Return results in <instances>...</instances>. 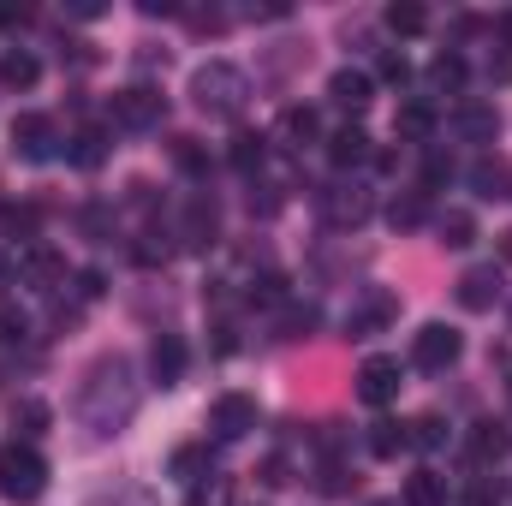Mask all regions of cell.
Wrapping results in <instances>:
<instances>
[{
	"label": "cell",
	"mask_w": 512,
	"mask_h": 506,
	"mask_svg": "<svg viewBox=\"0 0 512 506\" xmlns=\"http://www.w3.org/2000/svg\"><path fill=\"white\" fill-rule=\"evenodd\" d=\"M191 96H197V108H203L209 120H233V114H245L251 78H245L239 66H227V60H209V66H197Z\"/></svg>",
	"instance_id": "6da1fadb"
},
{
	"label": "cell",
	"mask_w": 512,
	"mask_h": 506,
	"mask_svg": "<svg viewBox=\"0 0 512 506\" xmlns=\"http://www.w3.org/2000/svg\"><path fill=\"white\" fill-rule=\"evenodd\" d=\"M48 489V459L24 441H6L0 447V495L6 501H36Z\"/></svg>",
	"instance_id": "7a4b0ae2"
},
{
	"label": "cell",
	"mask_w": 512,
	"mask_h": 506,
	"mask_svg": "<svg viewBox=\"0 0 512 506\" xmlns=\"http://www.w3.org/2000/svg\"><path fill=\"white\" fill-rule=\"evenodd\" d=\"M459 352H465V340H459V328H447V322H423V328L411 334V364H417V370H447Z\"/></svg>",
	"instance_id": "3957f363"
},
{
	"label": "cell",
	"mask_w": 512,
	"mask_h": 506,
	"mask_svg": "<svg viewBox=\"0 0 512 506\" xmlns=\"http://www.w3.org/2000/svg\"><path fill=\"white\" fill-rule=\"evenodd\" d=\"M161 114H167V102H161V90H149V84H131V90L114 96V126H126V131L161 126Z\"/></svg>",
	"instance_id": "277c9868"
},
{
	"label": "cell",
	"mask_w": 512,
	"mask_h": 506,
	"mask_svg": "<svg viewBox=\"0 0 512 506\" xmlns=\"http://www.w3.org/2000/svg\"><path fill=\"white\" fill-rule=\"evenodd\" d=\"M54 143H60V131H54L48 114H18V120H12V149H18L24 161H48Z\"/></svg>",
	"instance_id": "5b68a950"
},
{
	"label": "cell",
	"mask_w": 512,
	"mask_h": 506,
	"mask_svg": "<svg viewBox=\"0 0 512 506\" xmlns=\"http://www.w3.org/2000/svg\"><path fill=\"white\" fill-rule=\"evenodd\" d=\"M358 399H364V405L399 399V358H370V364L358 370Z\"/></svg>",
	"instance_id": "8992f818"
},
{
	"label": "cell",
	"mask_w": 512,
	"mask_h": 506,
	"mask_svg": "<svg viewBox=\"0 0 512 506\" xmlns=\"http://www.w3.org/2000/svg\"><path fill=\"white\" fill-rule=\"evenodd\" d=\"M251 429H256V399L221 393V399H215V435H221V441H239V435H251Z\"/></svg>",
	"instance_id": "52a82bcc"
},
{
	"label": "cell",
	"mask_w": 512,
	"mask_h": 506,
	"mask_svg": "<svg viewBox=\"0 0 512 506\" xmlns=\"http://www.w3.org/2000/svg\"><path fill=\"white\" fill-rule=\"evenodd\" d=\"M453 137H465V143H495V131H501V114L489 108V102H465V108H453Z\"/></svg>",
	"instance_id": "ba28073f"
},
{
	"label": "cell",
	"mask_w": 512,
	"mask_h": 506,
	"mask_svg": "<svg viewBox=\"0 0 512 506\" xmlns=\"http://www.w3.org/2000/svg\"><path fill=\"white\" fill-rule=\"evenodd\" d=\"M215 233H221V209H215V197H191V203H185V245H191V251H209Z\"/></svg>",
	"instance_id": "9c48e42d"
},
{
	"label": "cell",
	"mask_w": 512,
	"mask_h": 506,
	"mask_svg": "<svg viewBox=\"0 0 512 506\" xmlns=\"http://www.w3.org/2000/svg\"><path fill=\"white\" fill-rule=\"evenodd\" d=\"M322 209H328V221H340V227H358V221L370 215V191H364V185H334V191L322 197Z\"/></svg>",
	"instance_id": "30bf717a"
},
{
	"label": "cell",
	"mask_w": 512,
	"mask_h": 506,
	"mask_svg": "<svg viewBox=\"0 0 512 506\" xmlns=\"http://www.w3.org/2000/svg\"><path fill=\"white\" fill-rule=\"evenodd\" d=\"M149 376L161 381V387H173V381L185 376V340H179V334H161V340L149 346Z\"/></svg>",
	"instance_id": "8fae6325"
},
{
	"label": "cell",
	"mask_w": 512,
	"mask_h": 506,
	"mask_svg": "<svg viewBox=\"0 0 512 506\" xmlns=\"http://www.w3.org/2000/svg\"><path fill=\"white\" fill-rule=\"evenodd\" d=\"M328 96L340 102V108H352V114H364L370 102H376V84H370V72H334V84H328Z\"/></svg>",
	"instance_id": "7c38bea8"
},
{
	"label": "cell",
	"mask_w": 512,
	"mask_h": 506,
	"mask_svg": "<svg viewBox=\"0 0 512 506\" xmlns=\"http://www.w3.org/2000/svg\"><path fill=\"white\" fill-rule=\"evenodd\" d=\"M495 298H501V268H495V262H489V268H471V274L459 280V304H465V310H489Z\"/></svg>",
	"instance_id": "4fadbf2b"
},
{
	"label": "cell",
	"mask_w": 512,
	"mask_h": 506,
	"mask_svg": "<svg viewBox=\"0 0 512 506\" xmlns=\"http://www.w3.org/2000/svg\"><path fill=\"white\" fill-rule=\"evenodd\" d=\"M435 126H441V120H435V108H429V102H405V108H399V120H393V131H399L405 143H429Z\"/></svg>",
	"instance_id": "5bb4252c"
},
{
	"label": "cell",
	"mask_w": 512,
	"mask_h": 506,
	"mask_svg": "<svg viewBox=\"0 0 512 506\" xmlns=\"http://www.w3.org/2000/svg\"><path fill=\"white\" fill-rule=\"evenodd\" d=\"M405 506H447V477L441 471H411L405 477Z\"/></svg>",
	"instance_id": "9a60e30c"
},
{
	"label": "cell",
	"mask_w": 512,
	"mask_h": 506,
	"mask_svg": "<svg viewBox=\"0 0 512 506\" xmlns=\"http://www.w3.org/2000/svg\"><path fill=\"white\" fill-rule=\"evenodd\" d=\"M328 161H334V167H358V161H370V137H364L358 126L334 131V137H328Z\"/></svg>",
	"instance_id": "2e32d148"
},
{
	"label": "cell",
	"mask_w": 512,
	"mask_h": 506,
	"mask_svg": "<svg viewBox=\"0 0 512 506\" xmlns=\"http://www.w3.org/2000/svg\"><path fill=\"white\" fill-rule=\"evenodd\" d=\"M24 280L42 286V292H54V280H66V262L48 251V245H36V251L24 256Z\"/></svg>",
	"instance_id": "e0dca14e"
},
{
	"label": "cell",
	"mask_w": 512,
	"mask_h": 506,
	"mask_svg": "<svg viewBox=\"0 0 512 506\" xmlns=\"http://www.w3.org/2000/svg\"><path fill=\"white\" fill-rule=\"evenodd\" d=\"M12 429H18V441L30 447L36 435H48V405H42V399H18V405H12Z\"/></svg>",
	"instance_id": "ac0fdd59"
},
{
	"label": "cell",
	"mask_w": 512,
	"mask_h": 506,
	"mask_svg": "<svg viewBox=\"0 0 512 506\" xmlns=\"http://www.w3.org/2000/svg\"><path fill=\"white\" fill-rule=\"evenodd\" d=\"M36 72H42V66H36V54H30V48H12V54L0 60V84H12V90H30V84H36Z\"/></svg>",
	"instance_id": "d6986e66"
},
{
	"label": "cell",
	"mask_w": 512,
	"mask_h": 506,
	"mask_svg": "<svg viewBox=\"0 0 512 506\" xmlns=\"http://www.w3.org/2000/svg\"><path fill=\"white\" fill-rule=\"evenodd\" d=\"M316 131H322V120H316L310 108H286V114H280V137H286L292 149H304V143H316Z\"/></svg>",
	"instance_id": "ffe728a7"
},
{
	"label": "cell",
	"mask_w": 512,
	"mask_h": 506,
	"mask_svg": "<svg viewBox=\"0 0 512 506\" xmlns=\"http://www.w3.org/2000/svg\"><path fill=\"white\" fill-rule=\"evenodd\" d=\"M387 30H393V36H417V30H429V12H423L417 0H393V6H387Z\"/></svg>",
	"instance_id": "44dd1931"
},
{
	"label": "cell",
	"mask_w": 512,
	"mask_h": 506,
	"mask_svg": "<svg viewBox=\"0 0 512 506\" xmlns=\"http://www.w3.org/2000/svg\"><path fill=\"white\" fill-rule=\"evenodd\" d=\"M435 233H441V245H453V251H459V245H471V239H477V221H471L465 209H447V215L435 221Z\"/></svg>",
	"instance_id": "7402d4cb"
},
{
	"label": "cell",
	"mask_w": 512,
	"mask_h": 506,
	"mask_svg": "<svg viewBox=\"0 0 512 506\" xmlns=\"http://www.w3.org/2000/svg\"><path fill=\"white\" fill-rule=\"evenodd\" d=\"M167 471H173L179 483H203V477H209V453H203V447H179Z\"/></svg>",
	"instance_id": "603a6c76"
},
{
	"label": "cell",
	"mask_w": 512,
	"mask_h": 506,
	"mask_svg": "<svg viewBox=\"0 0 512 506\" xmlns=\"http://www.w3.org/2000/svg\"><path fill=\"white\" fill-rule=\"evenodd\" d=\"M399 447H411L405 423H370V453H376V459H393Z\"/></svg>",
	"instance_id": "cb8c5ba5"
},
{
	"label": "cell",
	"mask_w": 512,
	"mask_h": 506,
	"mask_svg": "<svg viewBox=\"0 0 512 506\" xmlns=\"http://www.w3.org/2000/svg\"><path fill=\"white\" fill-rule=\"evenodd\" d=\"M501 453H507V435H501L495 423H477V435H471V459L489 465V459H501Z\"/></svg>",
	"instance_id": "d4e9b609"
},
{
	"label": "cell",
	"mask_w": 512,
	"mask_h": 506,
	"mask_svg": "<svg viewBox=\"0 0 512 506\" xmlns=\"http://www.w3.org/2000/svg\"><path fill=\"white\" fill-rule=\"evenodd\" d=\"M429 84H435V90H459V84H465V60H459V54H435Z\"/></svg>",
	"instance_id": "484cf974"
},
{
	"label": "cell",
	"mask_w": 512,
	"mask_h": 506,
	"mask_svg": "<svg viewBox=\"0 0 512 506\" xmlns=\"http://www.w3.org/2000/svg\"><path fill=\"white\" fill-rule=\"evenodd\" d=\"M185 506H233V483H227V477H209V483L191 489V501Z\"/></svg>",
	"instance_id": "4316f807"
},
{
	"label": "cell",
	"mask_w": 512,
	"mask_h": 506,
	"mask_svg": "<svg viewBox=\"0 0 512 506\" xmlns=\"http://www.w3.org/2000/svg\"><path fill=\"white\" fill-rule=\"evenodd\" d=\"M405 435H411V447H441L447 441V423L441 417H417V423H405Z\"/></svg>",
	"instance_id": "83f0119b"
},
{
	"label": "cell",
	"mask_w": 512,
	"mask_h": 506,
	"mask_svg": "<svg viewBox=\"0 0 512 506\" xmlns=\"http://www.w3.org/2000/svg\"><path fill=\"white\" fill-rule=\"evenodd\" d=\"M233 167H239V173L262 167V137H256V131H239V137H233Z\"/></svg>",
	"instance_id": "f1b7e54d"
},
{
	"label": "cell",
	"mask_w": 512,
	"mask_h": 506,
	"mask_svg": "<svg viewBox=\"0 0 512 506\" xmlns=\"http://www.w3.org/2000/svg\"><path fill=\"white\" fill-rule=\"evenodd\" d=\"M102 155H108V149H102V131H78V137H72V161H78V167H96Z\"/></svg>",
	"instance_id": "f546056e"
},
{
	"label": "cell",
	"mask_w": 512,
	"mask_h": 506,
	"mask_svg": "<svg viewBox=\"0 0 512 506\" xmlns=\"http://www.w3.org/2000/svg\"><path fill=\"white\" fill-rule=\"evenodd\" d=\"M471 179H477V191H483V197H501V185H507L512 173L501 167V161H477V173H471Z\"/></svg>",
	"instance_id": "4dcf8cb0"
},
{
	"label": "cell",
	"mask_w": 512,
	"mask_h": 506,
	"mask_svg": "<svg viewBox=\"0 0 512 506\" xmlns=\"http://www.w3.org/2000/svg\"><path fill=\"white\" fill-rule=\"evenodd\" d=\"M24 334H30V322H24V310H12V304H0V340H6V346H18Z\"/></svg>",
	"instance_id": "1f68e13d"
},
{
	"label": "cell",
	"mask_w": 512,
	"mask_h": 506,
	"mask_svg": "<svg viewBox=\"0 0 512 506\" xmlns=\"http://www.w3.org/2000/svg\"><path fill=\"white\" fill-rule=\"evenodd\" d=\"M387 221H393V227H417V221H423V197H405V203H393V209H387Z\"/></svg>",
	"instance_id": "d6a6232c"
},
{
	"label": "cell",
	"mask_w": 512,
	"mask_h": 506,
	"mask_svg": "<svg viewBox=\"0 0 512 506\" xmlns=\"http://www.w3.org/2000/svg\"><path fill=\"white\" fill-rule=\"evenodd\" d=\"M382 78H387V84H405V78H411L405 54H387V60H382Z\"/></svg>",
	"instance_id": "836d02e7"
},
{
	"label": "cell",
	"mask_w": 512,
	"mask_h": 506,
	"mask_svg": "<svg viewBox=\"0 0 512 506\" xmlns=\"http://www.w3.org/2000/svg\"><path fill=\"white\" fill-rule=\"evenodd\" d=\"M495 501H501V489H495L489 477H477V483H471V506H495Z\"/></svg>",
	"instance_id": "e575fe53"
},
{
	"label": "cell",
	"mask_w": 512,
	"mask_h": 506,
	"mask_svg": "<svg viewBox=\"0 0 512 506\" xmlns=\"http://www.w3.org/2000/svg\"><path fill=\"white\" fill-rule=\"evenodd\" d=\"M173 155H179V167H203V149H197V137H179V149H173Z\"/></svg>",
	"instance_id": "d590c367"
},
{
	"label": "cell",
	"mask_w": 512,
	"mask_h": 506,
	"mask_svg": "<svg viewBox=\"0 0 512 506\" xmlns=\"http://www.w3.org/2000/svg\"><path fill=\"white\" fill-rule=\"evenodd\" d=\"M78 298H84V304H90V298H102V274H96V268H84V274H78Z\"/></svg>",
	"instance_id": "8d00e7d4"
},
{
	"label": "cell",
	"mask_w": 512,
	"mask_h": 506,
	"mask_svg": "<svg viewBox=\"0 0 512 506\" xmlns=\"http://www.w3.org/2000/svg\"><path fill=\"white\" fill-rule=\"evenodd\" d=\"M24 18H30L24 6H0V30H12V24H24Z\"/></svg>",
	"instance_id": "74e56055"
},
{
	"label": "cell",
	"mask_w": 512,
	"mask_h": 506,
	"mask_svg": "<svg viewBox=\"0 0 512 506\" xmlns=\"http://www.w3.org/2000/svg\"><path fill=\"white\" fill-rule=\"evenodd\" d=\"M495 36H501V48H512V12H501V18H495Z\"/></svg>",
	"instance_id": "f35d334b"
},
{
	"label": "cell",
	"mask_w": 512,
	"mask_h": 506,
	"mask_svg": "<svg viewBox=\"0 0 512 506\" xmlns=\"http://www.w3.org/2000/svg\"><path fill=\"white\" fill-rule=\"evenodd\" d=\"M501 262H512V233H501Z\"/></svg>",
	"instance_id": "ab89813d"
},
{
	"label": "cell",
	"mask_w": 512,
	"mask_h": 506,
	"mask_svg": "<svg viewBox=\"0 0 512 506\" xmlns=\"http://www.w3.org/2000/svg\"><path fill=\"white\" fill-rule=\"evenodd\" d=\"M0 286H6V262H0Z\"/></svg>",
	"instance_id": "60d3db41"
},
{
	"label": "cell",
	"mask_w": 512,
	"mask_h": 506,
	"mask_svg": "<svg viewBox=\"0 0 512 506\" xmlns=\"http://www.w3.org/2000/svg\"><path fill=\"white\" fill-rule=\"evenodd\" d=\"M376 506H399V501H376Z\"/></svg>",
	"instance_id": "b9f144b4"
}]
</instances>
